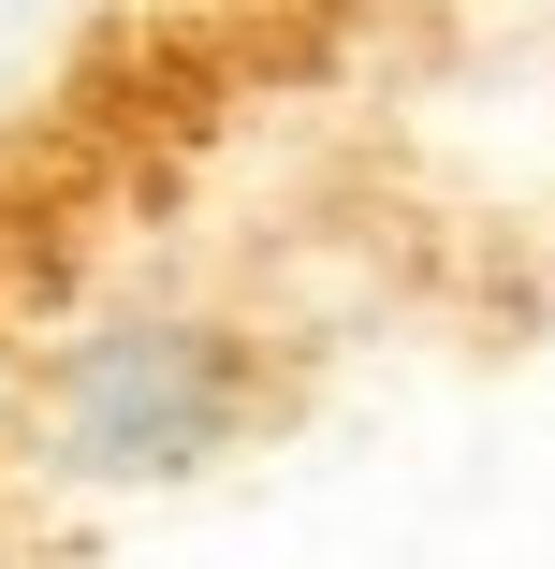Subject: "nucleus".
Listing matches in <instances>:
<instances>
[]
</instances>
